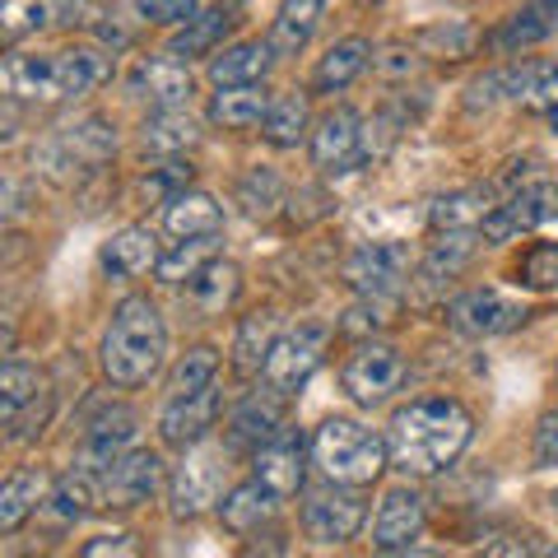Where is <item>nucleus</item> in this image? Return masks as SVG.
Listing matches in <instances>:
<instances>
[{
	"mask_svg": "<svg viewBox=\"0 0 558 558\" xmlns=\"http://www.w3.org/2000/svg\"><path fill=\"white\" fill-rule=\"evenodd\" d=\"M475 418L461 400L451 396H428V400H410L405 410H396L391 418V465L405 475H438L470 447Z\"/></svg>",
	"mask_w": 558,
	"mask_h": 558,
	"instance_id": "obj_1",
	"label": "nucleus"
},
{
	"mask_svg": "<svg viewBox=\"0 0 558 558\" xmlns=\"http://www.w3.org/2000/svg\"><path fill=\"white\" fill-rule=\"evenodd\" d=\"M168 354V326L159 317V307L149 299H121L108 330H102V373L112 387H145V381L163 368Z\"/></svg>",
	"mask_w": 558,
	"mask_h": 558,
	"instance_id": "obj_2",
	"label": "nucleus"
},
{
	"mask_svg": "<svg viewBox=\"0 0 558 558\" xmlns=\"http://www.w3.org/2000/svg\"><path fill=\"white\" fill-rule=\"evenodd\" d=\"M5 94L24 98V102H65L89 94L94 84L108 80V57L102 51H51V57H24V51H10L5 57Z\"/></svg>",
	"mask_w": 558,
	"mask_h": 558,
	"instance_id": "obj_3",
	"label": "nucleus"
},
{
	"mask_svg": "<svg viewBox=\"0 0 558 558\" xmlns=\"http://www.w3.org/2000/svg\"><path fill=\"white\" fill-rule=\"evenodd\" d=\"M312 461H317V470L326 480L363 488L387 470L391 447L381 442L373 428L354 424V418H326L317 428V438H312Z\"/></svg>",
	"mask_w": 558,
	"mask_h": 558,
	"instance_id": "obj_4",
	"label": "nucleus"
},
{
	"mask_svg": "<svg viewBox=\"0 0 558 558\" xmlns=\"http://www.w3.org/2000/svg\"><path fill=\"white\" fill-rule=\"evenodd\" d=\"M330 344V326L322 322H307L299 330H284L275 344L266 363H260V377H266V387L279 391V396H299L307 387V377L322 368V354Z\"/></svg>",
	"mask_w": 558,
	"mask_h": 558,
	"instance_id": "obj_5",
	"label": "nucleus"
},
{
	"mask_svg": "<svg viewBox=\"0 0 558 558\" xmlns=\"http://www.w3.org/2000/svg\"><path fill=\"white\" fill-rule=\"evenodd\" d=\"M405 377H410V368H405V359H400V349L359 344L340 368V387L354 396L359 405H381V400H391L400 387H405Z\"/></svg>",
	"mask_w": 558,
	"mask_h": 558,
	"instance_id": "obj_6",
	"label": "nucleus"
},
{
	"mask_svg": "<svg viewBox=\"0 0 558 558\" xmlns=\"http://www.w3.org/2000/svg\"><path fill=\"white\" fill-rule=\"evenodd\" d=\"M98 488V508H140L159 494L163 461L159 451H121L108 470H89Z\"/></svg>",
	"mask_w": 558,
	"mask_h": 558,
	"instance_id": "obj_7",
	"label": "nucleus"
},
{
	"mask_svg": "<svg viewBox=\"0 0 558 558\" xmlns=\"http://www.w3.org/2000/svg\"><path fill=\"white\" fill-rule=\"evenodd\" d=\"M368 159V145H363V121L354 108H330L317 131H312V163H317L326 178H349Z\"/></svg>",
	"mask_w": 558,
	"mask_h": 558,
	"instance_id": "obj_8",
	"label": "nucleus"
},
{
	"mask_svg": "<svg viewBox=\"0 0 558 558\" xmlns=\"http://www.w3.org/2000/svg\"><path fill=\"white\" fill-rule=\"evenodd\" d=\"M363 517H368L363 498L349 494V484H336V480L303 502V531L317 545H344V539H354L363 531Z\"/></svg>",
	"mask_w": 558,
	"mask_h": 558,
	"instance_id": "obj_9",
	"label": "nucleus"
},
{
	"mask_svg": "<svg viewBox=\"0 0 558 558\" xmlns=\"http://www.w3.org/2000/svg\"><path fill=\"white\" fill-rule=\"evenodd\" d=\"M405 270H410V256L400 242H368V247H359L344 260L349 289H359L363 299H381V303H396L400 284H405Z\"/></svg>",
	"mask_w": 558,
	"mask_h": 558,
	"instance_id": "obj_10",
	"label": "nucleus"
},
{
	"mask_svg": "<svg viewBox=\"0 0 558 558\" xmlns=\"http://www.w3.org/2000/svg\"><path fill=\"white\" fill-rule=\"evenodd\" d=\"M219 488H223V447L209 442L186 447V461L178 465V480H172V512L201 517L209 502H219Z\"/></svg>",
	"mask_w": 558,
	"mask_h": 558,
	"instance_id": "obj_11",
	"label": "nucleus"
},
{
	"mask_svg": "<svg viewBox=\"0 0 558 558\" xmlns=\"http://www.w3.org/2000/svg\"><path fill=\"white\" fill-rule=\"evenodd\" d=\"M549 219H558V182H531L484 219V238L508 242V238L539 229V223H549Z\"/></svg>",
	"mask_w": 558,
	"mask_h": 558,
	"instance_id": "obj_12",
	"label": "nucleus"
},
{
	"mask_svg": "<svg viewBox=\"0 0 558 558\" xmlns=\"http://www.w3.org/2000/svg\"><path fill=\"white\" fill-rule=\"evenodd\" d=\"M447 317L457 330H465V336H502V330L526 322V307L502 299L498 289H470L447 303Z\"/></svg>",
	"mask_w": 558,
	"mask_h": 558,
	"instance_id": "obj_13",
	"label": "nucleus"
},
{
	"mask_svg": "<svg viewBox=\"0 0 558 558\" xmlns=\"http://www.w3.org/2000/svg\"><path fill=\"white\" fill-rule=\"evenodd\" d=\"M112 149H117V135L108 131V121H80V126H65L57 140H47V149H43V163L47 168H84V172H94L98 163H108L112 159Z\"/></svg>",
	"mask_w": 558,
	"mask_h": 558,
	"instance_id": "obj_14",
	"label": "nucleus"
},
{
	"mask_svg": "<svg viewBox=\"0 0 558 558\" xmlns=\"http://www.w3.org/2000/svg\"><path fill=\"white\" fill-rule=\"evenodd\" d=\"M418 535H424V498H418L414 488H391L373 521V549L400 554V549H410Z\"/></svg>",
	"mask_w": 558,
	"mask_h": 558,
	"instance_id": "obj_15",
	"label": "nucleus"
},
{
	"mask_svg": "<svg viewBox=\"0 0 558 558\" xmlns=\"http://www.w3.org/2000/svg\"><path fill=\"white\" fill-rule=\"evenodd\" d=\"M215 414H219V391L205 387L196 396H172L168 410H163V442L172 447H196L205 442V433L215 428Z\"/></svg>",
	"mask_w": 558,
	"mask_h": 558,
	"instance_id": "obj_16",
	"label": "nucleus"
},
{
	"mask_svg": "<svg viewBox=\"0 0 558 558\" xmlns=\"http://www.w3.org/2000/svg\"><path fill=\"white\" fill-rule=\"evenodd\" d=\"M303 438L293 428H279L266 447H256V480H266L279 498L284 494H299L303 488Z\"/></svg>",
	"mask_w": 558,
	"mask_h": 558,
	"instance_id": "obj_17",
	"label": "nucleus"
},
{
	"mask_svg": "<svg viewBox=\"0 0 558 558\" xmlns=\"http://www.w3.org/2000/svg\"><path fill=\"white\" fill-rule=\"evenodd\" d=\"M131 94L149 98L154 108H186L191 102V75L178 57H154L131 70Z\"/></svg>",
	"mask_w": 558,
	"mask_h": 558,
	"instance_id": "obj_18",
	"label": "nucleus"
},
{
	"mask_svg": "<svg viewBox=\"0 0 558 558\" xmlns=\"http://www.w3.org/2000/svg\"><path fill=\"white\" fill-rule=\"evenodd\" d=\"M494 84L526 112H558V61H521L517 70L494 75Z\"/></svg>",
	"mask_w": 558,
	"mask_h": 558,
	"instance_id": "obj_19",
	"label": "nucleus"
},
{
	"mask_svg": "<svg viewBox=\"0 0 558 558\" xmlns=\"http://www.w3.org/2000/svg\"><path fill=\"white\" fill-rule=\"evenodd\" d=\"M98 260H102V270L117 275V279H140V275L159 270L163 252H159V238H154L149 229H140V223H135V229L112 233Z\"/></svg>",
	"mask_w": 558,
	"mask_h": 558,
	"instance_id": "obj_20",
	"label": "nucleus"
},
{
	"mask_svg": "<svg viewBox=\"0 0 558 558\" xmlns=\"http://www.w3.org/2000/svg\"><path fill=\"white\" fill-rule=\"evenodd\" d=\"M275 488L266 480H247V484H238L229 488V498L219 502V517H223V526H229L233 535H252L260 531V521H270L275 517Z\"/></svg>",
	"mask_w": 558,
	"mask_h": 558,
	"instance_id": "obj_21",
	"label": "nucleus"
},
{
	"mask_svg": "<svg viewBox=\"0 0 558 558\" xmlns=\"http://www.w3.org/2000/svg\"><path fill=\"white\" fill-rule=\"evenodd\" d=\"M163 229L172 238H209L223 229V209L205 191H178L163 209Z\"/></svg>",
	"mask_w": 558,
	"mask_h": 558,
	"instance_id": "obj_22",
	"label": "nucleus"
},
{
	"mask_svg": "<svg viewBox=\"0 0 558 558\" xmlns=\"http://www.w3.org/2000/svg\"><path fill=\"white\" fill-rule=\"evenodd\" d=\"M270 102L275 98L260 84H229V89H219L215 102H209V121L223 131H247L256 121H266Z\"/></svg>",
	"mask_w": 558,
	"mask_h": 558,
	"instance_id": "obj_23",
	"label": "nucleus"
},
{
	"mask_svg": "<svg viewBox=\"0 0 558 558\" xmlns=\"http://www.w3.org/2000/svg\"><path fill=\"white\" fill-rule=\"evenodd\" d=\"M196 140H201V126L186 108H154L140 145H145V154H163V159H172V154H186Z\"/></svg>",
	"mask_w": 558,
	"mask_h": 558,
	"instance_id": "obj_24",
	"label": "nucleus"
},
{
	"mask_svg": "<svg viewBox=\"0 0 558 558\" xmlns=\"http://www.w3.org/2000/svg\"><path fill=\"white\" fill-rule=\"evenodd\" d=\"M135 438V414L131 410H108L98 418V424H89V442H84V457L80 465L84 470H108L121 451H126V442Z\"/></svg>",
	"mask_w": 558,
	"mask_h": 558,
	"instance_id": "obj_25",
	"label": "nucleus"
},
{
	"mask_svg": "<svg viewBox=\"0 0 558 558\" xmlns=\"http://www.w3.org/2000/svg\"><path fill=\"white\" fill-rule=\"evenodd\" d=\"M47 488H51V480L43 475V470H20V475H10L5 488H0V531L5 535L20 531L24 521L47 502Z\"/></svg>",
	"mask_w": 558,
	"mask_h": 558,
	"instance_id": "obj_26",
	"label": "nucleus"
},
{
	"mask_svg": "<svg viewBox=\"0 0 558 558\" xmlns=\"http://www.w3.org/2000/svg\"><path fill=\"white\" fill-rule=\"evenodd\" d=\"M279 391L270 396H247L233 410V442L238 447H266L279 428H284V405H279Z\"/></svg>",
	"mask_w": 558,
	"mask_h": 558,
	"instance_id": "obj_27",
	"label": "nucleus"
},
{
	"mask_svg": "<svg viewBox=\"0 0 558 558\" xmlns=\"http://www.w3.org/2000/svg\"><path fill=\"white\" fill-rule=\"evenodd\" d=\"M317 24H322V0H284L275 14V28H270L275 57H299V51L312 43Z\"/></svg>",
	"mask_w": 558,
	"mask_h": 558,
	"instance_id": "obj_28",
	"label": "nucleus"
},
{
	"mask_svg": "<svg viewBox=\"0 0 558 558\" xmlns=\"http://www.w3.org/2000/svg\"><path fill=\"white\" fill-rule=\"evenodd\" d=\"M270 61H275L270 38L266 43H238V47L223 51V57L209 61V80H215L219 89H229V84H260Z\"/></svg>",
	"mask_w": 558,
	"mask_h": 558,
	"instance_id": "obj_29",
	"label": "nucleus"
},
{
	"mask_svg": "<svg viewBox=\"0 0 558 558\" xmlns=\"http://www.w3.org/2000/svg\"><path fill=\"white\" fill-rule=\"evenodd\" d=\"M238 266L233 260H205V266L186 279V299L196 303L205 317H219L223 307L238 299Z\"/></svg>",
	"mask_w": 558,
	"mask_h": 558,
	"instance_id": "obj_30",
	"label": "nucleus"
},
{
	"mask_svg": "<svg viewBox=\"0 0 558 558\" xmlns=\"http://www.w3.org/2000/svg\"><path fill=\"white\" fill-rule=\"evenodd\" d=\"M368 57H373L368 38H344V43H336V47H330L326 57H322V65L312 70V89H322V94L344 89V84L354 80L363 65H368Z\"/></svg>",
	"mask_w": 558,
	"mask_h": 558,
	"instance_id": "obj_31",
	"label": "nucleus"
},
{
	"mask_svg": "<svg viewBox=\"0 0 558 558\" xmlns=\"http://www.w3.org/2000/svg\"><path fill=\"white\" fill-rule=\"evenodd\" d=\"M470 256H475V238H470V229H447L438 242H433V252L424 256V266H418V275H424V284H442V279H457Z\"/></svg>",
	"mask_w": 558,
	"mask_h": 558,
	"instance_id": "obj_32",
	"label": "nucleus"
},
{
	"mask_svg": "<svg viewBox=\"0 0 558 558\" xmlns=\"http://www.w3.org/2000/svg\"><path fill=\"white\" fill-rule=\"evenodd\" d=\"M498 205H488V186H465V191H451L433 205V223L447 233V229H484V219L494 215Z\"/></svg>",
	"mask_w": 558,
	"mask_h": 558,
	"instance_id": "obj_33",
	"label": "nucleus"
},
{
	"mask_svg": "<svg viewBox=\"0 0 558 558\" xmlns=\"http://www.w3.org/2000/svg\"><path fill=\"white\" fill-rule=\"evenodd\" d=\"M233 28L229 20V10H209V14H196L178 38L168 43V57H178V61H191V57H209L219 43H223V33Z\"/></svg>",
	"mask_w": 558,
	"mask_h": 558,
	"instance_id": "obj_34",
	"label": "nucleus"
},
{
	"mask_svg": "<svg viewBox=\"0 0 558 558\" xmlns=\"http://www.w3.org/2000/svg\"><path fill=\"white\" fill-rule=\"evenodd\" d=\"M549 14H558V0H531L526 10H517L512 20L498 28L494 47H498V51H517V47H531V43H539V38H545V33L554 28Z\"/></svg>",
	"mask_w": 558,
	"mask_h": 558,
	"instance_id": "obj_35",
	"label": "nucleus"
},
{
	"mask_svg": "<svg viewBox=\"0 0 558 558\" xmlns=\"http://www.w3.org/2000/svg\"><path fill=\"white\" fill-rule=\"evenodd\" d=\"M38 396H43V373L33 368V363H5V368H0V414H5V428Z\"/></svg>",
	"mask_w": 558,
	"mask_h": 558,
	"instance_id": "obj_36",
	"label": "nucleus"
},
{
	"mask_svg": "<svg viewBox=\"0 0 558 558\" xmlns=\"http://www.w3.org/2000/svg\"><path fill=\"white\" fill-rule=\"evenodd\" d=\"M260 126H266V140L275 149H293L303 140V131H307V98H299V94L275 98Z\"/></svg>",
	"mask_w": 558,
	"mask_h": 558,
	"instance_id": "obj_37",
	"label": "nucleus"
},
{
	"mask_svg": "<svg viewBox=\"0 0 558 558\" xmlns=\"http://www.w3.org/2000/svg\"><path fill=\"white\" fill-rule=\"evenodd\" d=\"M215 373H219V354L209 344H196L186 359H178V368H172L168 396H196L205 387H215Z\"/></svg>",
	"mask_w": 558,
	"mask_h": 558,
	"instance_id": "obj_38",
	"label": "nucleus"
},
{
	"mask_svg": "<svg viewBox=\"0 0 558 558\" xmlns=\"http://www.w3.org/2000/svg\"><path fill=\"white\" fill-rule=\"evenodd\" d=\"M65 0H5V38H24V33H38L47 24H61Z\"/></svg>",
	"mask_w": 558,
	"mask_h": 558,
	"instance_id": "obj_39",
	"label": "nucleus"
},
{
	"mask_svg": "<svg viewBox=\"0 0 558 558\" xmlns=\"http://www.w3.org/2000/svg\"><path fill=\"white\" fill-rule=\"evenodd\" d=\"M215 242H219V233H209V238H182V247L168 252L159 260V275L168 279V284H182V279H191L209 256H215Z\"/></svg>",
	"mask_w": 558,
	"mask_h": 558,
	"instance_id": "obj_40",
	"label": "nucleus"
},
{
	"mask_svg": "<svg viewBox=\"0 0 558 558\" xmlns=\"http://www.w3.org/2000/svg\"><path fill=\"white\" fill-rule=\"evenodd\" d=\"M279 196H284V182H279L270 168L247 172V178H242V186H238V201H242V209H247L252 219H270L275 205H279Z\"/></svg>",
	"mask_w": 558,
	"mask_h": 558,
	"instance_id": "obj_41",
	"label": "nucleus"
},
{
	"mask_svg": "<svg viewBox=\"0 0 558 558\" xmlns=\"http://www.w3.org/2000/svg\"><path fill=\"white\" fill-rule=\"evenodd\" d=\"M517 284L526 289H558V242H535V247L517 260Z\"/></svg>",
	"mask_w": 558,
	"mask_h": 558,
	"instance_id": "obj_42",
	"label": "nucleus"
},
{
	"mask_svg": "<svg viewBox=\"0 0 558 558\" xmlns=\"http://www.w3.org/2000/svg\"><path fill=\"white\" fill-rule=\"evenodd\" d=\"M266 330H270V322H247V326H242V336H238V363H242L247 373L266 363L270 344H275V340H266Z\"/></svg>",
	"mask_w": 558,
	"mask_h": 558,
	"instance_id": "obj_43",
	"label": "nucleus"
},
{
	"mask_svg": "<svg viewBox=\"0 0 558 558\" xmlns=\"http://www.w3.org/2000/svg\"><path fill=\"white\" fill-rule=\"evenodd\" d=\"M135 10L145 14L149 24H191L196 20V0H135Z\"/></svg>",
	"mask_w": 558,
	"mask_h": 558,
	"instance_id": "obj_44",
	"label": "nucleus"
},
{
	"mask_svg": "<svg viewBox=\"0 0 558 558\" xmlns=\"http://www.w3.org/2000/svg\"><path fill=\"white\" fill-rule=\"evenodd\" d=\"M535 461H539V465H554V461H558V410L539 418V433H535Z\"/></svg>",
	"mask_w": 558,
	"mask_h": 558,
	"instance_id": "obj_45",
	"label": "nucleus"
},
{
	"mask_svg": "<svg viewBox=\"0 0 558 558\" xmlns=\"http://www.w3.org/2000/svg\"><path fill=\"white\" fill-rule=\"evenodd\" d=\"M84 558H102V554H135V539L131 535H98L80 549Z\"/></svg>",
	"mask_w": 558,
	"mask_h": 558,
	"instance_id": "obj_46",
	"label": "nucleus"
},
{
	"mask_svg": "<svg viewBox=\"0 0 558 558\" xmlns=\"http://www.w3.org/2000/svg\"><path fill=\"white\" fill-rule=\"evenodd\" d=\"M219 5H223V10H229V5H238V0H219Z\"/></svg>",
	"mask_w": 558,
	"mask_h": 558,
	"instance_id": "obj_47",
	"label": "nucleus"
},
{
	"mask_svg": "<svg viewBox=\"0 0 558 558\" xmlns=\"http://www.w3.org/2000/svg\"><path fill=\"white\" fill-rule=\"evenodd\" d=\"M545 554H549V558H558V545H554V549H545Z\"/></svg>",
	"mask_w": 558,
	"mask_h": 558,
	"instance_id": "obj_48",
	"label": "nucleus"
}]
</instances>
